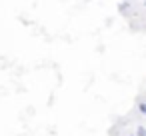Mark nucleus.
Masks as SVG:
<instances>
[{
	"label": "nucleus",
	"mask_w": 146,
	"mask_h": 136,
	"mask_svg": "<svg viewBox=\"0 0 146 136\" xmlns=\"http://www.w3.org/2000/svg\"><path fill=\"white\" fill-rule=\"evenodd\" d=\"M138 110H140V114H144V116H146V100H142V102L138 104Z\"/></svg>",
	"instance_id": "nucleus-1"
},
{
	"label": "nucleus",
	"mask_w": 146,
	"mask_h": 136,
	"mask_svg": "<svg viewBox=\"0 0 146 136\" xmlns=\"http://www.w3.org/2000/svg\"><path fill=\"white\" fill-rule=\"evenodd\" d=\"M136 136H146V128H144V126H138V130H136Z\"/></svg>",
	"instance_id": "nucleus-2"
},
{
	"label": "nucleus",
	"mask_w": 146,
	"mask_h": 136,
	"mask_svg": "<svg viewBox=\"0 0 146 136\" xmlns=\"http://www.w3.org/2000/svg\"><path fill=\"white\" fill-rule=\"evenodd\" d=\"M144 4H146V0H144Z\"/></svg>",
	"instance_id": "nucleus-3"
},
{
	"label": "nucleus",
	"mask_w": 146,
	"mask_h": 136,
	"mask_svg": "<svg viewBox=\"0 0 146 136\" xmlns=\"http://www.w3.org/2000/svg\"><path fill=\"white\" fill-rule=\"evenodd\" d=\"M132 136H136V134H132Z\"/></svg>",
	"instance_id": "nucleus-4"
}]
</instances>
